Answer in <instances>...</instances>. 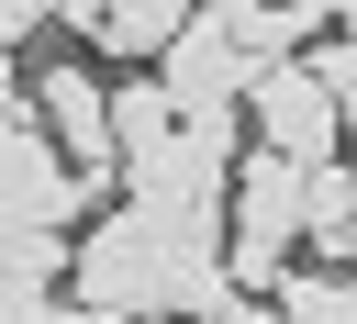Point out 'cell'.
<instances>
[{
  "instance_id": "cell-1",
  "label": "cell",
  "mask_w": 357,
  "mask_h": 324,
  "mask_svg": "<svg viewBox=\"0 0 357 324\" xmlns=\"http://www.w3.org/2000/svg\"><path fill=\"white\" fill-rule=\"evenodd\" d=\"M78 313H178L190 302V257L156 235V212L145 201H123V212H100L89 235H78Z\"/></svg>"
},
{
  "instance_id": "cell-2",
  "label": "cell",
  "mask_w": 357,
  "mask_h": 324,
  "mask_svg": "<svg viewBox=\"0 0 357 324\" xmlns=\"http://www.w3.org/2000/svg\"><path fill=\"white\" fill-rule=\"evenodd\" d=\"M245 123L268 134V145H290V156H346V89L312 67V56H257V78H245Z\"/></svg>"
},
{
  "instance_id": "cell-3",
  "label": "cell",
  "mask_w": 357,
  "mask_h": 324,
  "mask_svg": "<svg viewBox=\"0 0 357 324\" xmlns=\"http://www.w3.org/2000/svg\"><path fill=\"white\" fill-rule=\"evenodd\" d=\"M156 78L178 89V112H245V78H257V45L201 0L178 34H167V56H156Z\"/></svg>"
},
{
  "instance_id": "cell-4",
  "label": "cell",
  "mask_w": 357,
  "mask_h": 324,
  "mask_svg": "<svg viewBox=\"0 0 357 324\" xmlns=\"http://www.w3.org/2000/svg\"><path fill=\"white\" fill-rule=\"evenodd\" d=\"M33 101H45V123H56V145L89 168V179H123V134H112V78H89V67H33Z\"/></svg>"
},
{
  "instance_id": "cell-5",
  "label": "cell",
  "mask_w": 357,
  "mask_h": 324,
  "mask_svg": "<svg viewBox=\"0 0 357 324\" xmlns=\"http://www.w3.org/2000/svg\"><path fill=\"white\" fill-rule=\"evenodd\" d=\"M112 134H123V179H134V190H156V179L178 168L190 112H178V89H167V78H112Z\"/></svg>"
},
{
  "instance_id": "cell-6",
  "label": "cell",
  "mask_w": 357,
  "mask_h": 324,
  "mask_svg": "<svg viewBox=\"0 0 357 324\" xmlns=\"http://www.w3.org/2000/svg\"><path fill=\"white\" fill-rule=\"evenodd\" d=\"M201 0H67L56 22H78L100 56H167V34L190 22Z\"/></svg>"
},
{
  "instance_id": "cell-7",
  "label": "cell",
  "mask_w": 357,
  "mask_h": 324,
  "mask_svg": "<svg viewBox=\"0 0 357 324\" xmlns=\"http://www.w3.org/2000/svg\"><path fill=\"white\" fill-rule=\"evenodd\" d=\"M301 246L357 268V168H346V156H324V168H312V235H301Z\"/></svg>"
},
{
  "instance_id": "cell-8",
  "label": "cell",
  "mask_w": 357,
  "mask_h": 324,
  "mask_svg": "<svg viewBox=\"0 0 357 324\" xmlns=\"http://www.w3.org/2000/svg\"><path fill=\"white\" fill-rule=\"evenodd\" d=\"M279 313L346 324V313H357V268H346V257H335V268H279Z\"/></svg>"
},
{
  "instance_id": "cell-9",
  "label": "cell",
  "mask_w": 357,
  "mask_h": 324,
  "mask_svg": "<svg viewBox=\"0 0 357 324\" xmlns=\"http://www.w3.org/2000/svg\"><path fill=\"white\" fill-rule=\"evenodd\" d=\"M56 11H67V0H0V34H11V45H22V34H45V22H56Z\"/></svg>"
},
{
  "instance_id": "cell-10",
  "label": "cell",
  "mask_w": 357,
  "mask_h": 324,
  "mask_svg": "<svg viewBox=\"0 0 357 324\" xmlns=\"http://www.w3.org/2000/svg\"><path fill=\"white\" fill-rule=\"evenodd\" d=\"M335 22H346V34H357V0H335Z\"/></svg>"
}]
</instances>
